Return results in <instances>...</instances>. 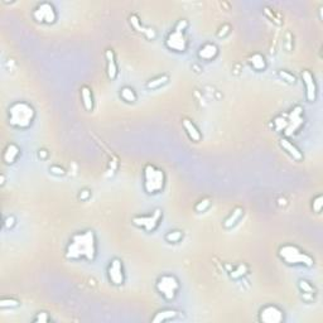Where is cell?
Listing matches in <instances>:
<instances>
[{
    "instance_id": "cell-29",
    "label": "cell",
    "mask_w": 323,
    "mask_h": 323,
    "mask_svg": "<svg viewBox=\"0 0 323 323\" xmlns=\"http://www.w3.org/2000/svg\"><path fill=\"white\" fill-rule=\"evenodd\" d=\"M278 75H279V77L282 78L283 81H286L287 84L289 85H294L295 82H297V77L293 75L292 72L287 71V70H280V71L278 72Z\"/></svg>"
},
{
    "instance_id": "cell-15",
    "label": "cell",
    "mask_w": 323,
    "mask_h": 323,
    "mask_svg": "<svg viewBox=\"0 0 323 323\" xmlns=\"http://www.w3.org/2000/svg\"><path fill=\"white\" fill-rule=\"evenodd\" d=\"M279 145L280 148H282L289 157H292L295 162L303 161V153L301 152V149H299L298 146L293 143L292 140H289V138L286 137L280 138Z\"/></svg>"
},
{
    "instance_id": "cell-12",
    "label": "cell",
    "mask_w": 323,
    "mask_h": 323,
    "mask_svg": "<svg viewBox=\"0 0 323 323\" xmlns=\"http://www.w3.org/2000/svg\"><path fill=\"white\" fill-rule=\"evenodd\" d=\"M301 77L305 89V99L308 103H316L318 97V85L313 73L309 70H305L302 71Z\"/></svg>"
},
{
    "instance_id": "cell-20",
    "label": "cell",
    "mask_w": 323,
    "mask_h": 323,
    "mask_svg": "<svg viewBox=\"0 0 323 323\" xmlns=\"http://www.w3.org/2000/svg\"><path fill=\"white\" fill-rule=\"evenodd\" d=\"M80 95H81V101H82V105H84L85 110L89 112L92 111L93 106H95L92 90H91L90 87L85 85V86H82L80 89Z\"/></svg>"
},
{
    "instance_id": "cell-27",
    "label": "cell",
    "mask_w": 323,
    "mask_h": 323,
    "mask_svg": "<svg viewBox=\"0 0 323 323\" xmlns=\"http://www.w3.org/2000/svg\"><path fill=\"white\" fill-rule=\"evenodd\" d=\"M20 305V302L18 301V299L16 298H6V297H4V298L0 299V309H8V308H17Z\"/></svg>"
},
{
    "instance_id": "cell-3",
    "label": "cell",
    "mask_w": 323,
    "mask_h": 323,
    "mask_svg": "<svg viewBox=\"0 0 323 323\" xmlns=\"http://www.w3.org/2000/svg\"><path fill=\"white\" fill-rule=\"evenodd\" d=\"M36 110L31 104L25 101H17L8 109L9 124L19 130H27L35 123Z\"/></svg>"
},
{
    "instance_id": "cell-13",
    "label": "cell",
    "mask_w": 323,
    "mask_h": 323,
    "mask_svg": "<svg viewBox=\"0 0 323 323\" xmlns=\"http://www.w3.org/2000/svg\"><path fill=\"white\" fill-rule=\"evenodd\" d=\"M105 59H106V75H108L110 81H115L119 76V66L114 50L105 51Z\"/></svg>"
},
{
    "instance_id": "cell-22",
    "label": "cell",
    "mask_w": 323,
    "mask_h": 323,
    "mask_svg": "<svg viewBox=\"0 0 323 323\" xmlns=\"http://www.w3.org/2000/svg\"><path fill=\"white\" fill-rule=\"evenodd\" d=\"M242 215H244V208L239 207V206L233 208V211L230 212V215L225 218L224 224H222L225 229H227V230H229V229H233V227L239 222L240 218L242 217Z\"/></svg>"
},
{
    "instance_id": "cell-21",
    "label": "cell",
    "mask_w": 323,
    "mask_h": 323,
    "mask_svg": "<svg viewBox=\"0 0 323 323\" xmlns=\"http://www.w3.org/2000/svg\"><path fill=\"white\" fill-rule=\"evenodd\" d=\"M249 65L256 72H264L268 67L267 58L261 53H254L249 57Z\"/></svg>"
},
{
    "instance_id": "cell-17",
    "label": "cell",
    "mask_w": 323,
    "mask_h": 323,
    "mask_svg": "<svg viewBox=\"0 0 323 323\" xmlns=\"http://www.w3.org/2000/svg\"><path fill=\"white\" fill-rule=\"evenodd\" d=\"M182 126H183L184 131H186V134L188 135V138H190L192 142H195V143L201 142L202 139L201 131H199V129L196 126V124H195L192 120H190V119L187 118L182 119Z\"/></svg>"
},
{
    "instance_id": "cell-1",
    "label": "cell",
    "mask_w": 323,
    "mask_h": 323,
    "mask_svg": "<svg viewBox=\"0 0 323 323\" xmlns=\"http://www.w3.org/2000/svg\"><path fill=\"white\" fill-rule=\"evenodd\" d=\"M99 251V244L95 231L91 229L77 231L69 240L66 246L65 256L71 261H87L93 263Z\"/></svg>"
},
{
    "instance_id": "cell-24",
    "label": "cell",
    "mask_w": 323,
    "mask_h": 323,
    "mask_svg": "<svg viewBox=\"0 0 323 323\" xmlns=\"http://www.w3.org/2000/svg\"><path fill=\"white\" fill-rule=\"evenodd\" d=\"M120 97L123 101H125L126 104H134L137 103L138 95L137 92L134 91L133 87L130 86H124L120 89Z\"/></svg>"
},
{
    "instance_id": "cell-9",
    "label": "cell",
    "mask_w": 323,
    "mask_h": 323,
    "mask_svg": "<svg viewBox=\"0 0 323 323\" xmlns=\"http://www.w3.org/2000/svg\"><path fill=\"white\" fill-rule=\"evenodd\" d=\"M32 17L37 23L40 24L51 25L54 24L58 19V13L57 9L54 8L52 3L50 1H43V3L37 4L33 12H32Z\"/></svg>"
},
{
    "instance_id": "cell-33",
    "label": "cell",
    "mask_w": 323,
    "mask_h": 323,
    "mask_svg": "<svg viewBox=\"0 0 323 323\" xmlns=\"http://www.w3.org/2000/svg\"><path fill=\"white\" fill-rule=\"evenodd\" d=\"M50 172L54 176H65L66 171L63 169L62 167H59V165H51L50 167Z\"/></svg>"
},
{
    "instance_id": "cell-11",
    "label": "cell",
    "mask_w": 323,
    "mask_h": 323,
    "mask_svg": "<svg viewBox=\"0 0 323 323\" xmlns=\"http://www.w3.org/2000/svg\"><path fill=\"white\" fill-rule=\"evenodd\" d=\"M259 321L263 323H282L284 321V311L275 305H267L259 311Z\"/></svg>"
},
{
    "instance_id": "cell-36",
    "label": "cell",
    "mask_w": 323,
    "mask_h": 323,
    "mask_svg": "<svg viewBox=\"0 0 323 323\" xmlns=\"http://www.w3.org/2000/svg\"><path fill=\"white\" fill-rule=\"evenodd\" d=\"M229 29H230V25H229V24H225L224 25V28H221L220 29V32H218V33H217V36H218V37H225V36H226L227 35V33H229V32H230V31H229Z\"/></svg>"
},
{
    "instance_id": "cell-18",
    "label": "cell",
    "mask_w": 323,
    "mask_h": 323,
    "mask_svg": "<svg viewBox=\"0 0 323 323\" xmlns=\"http://www.w3.org/2000/svg\"><path fill=\"white\" fill-rule=\"evenodd\" d=\"M20 157V148L16 143H9L3 152V161L5 164H14Z\"/></svg>"
},
{
    "instance_id": "cell-5",
    "label": "cell",
    "mask_w": 323,
    "mask_h": 323,
    "mask_svg": "<svg viewBox=\"0 0 323 323\" xmlns=\"http://www.w3.org/2000/svg\"><path fill=\"white\" fill-rule=\"evenodd\" d=\"M167 176L164 171L153 164H146L143 169V190L149 196H156L164 191Z\"/></svg>"
},
{
    "instance_id": "cell-25",
    "label": "cell",
    "mask_w": 323,
    "mask_h": 323,
    "mask_svg": "<svg viewBox=\"0 0 323 323\" xmlns=\"http://www.w3.org/2000/svg\"><path fill=\"white\" fill-rule=\"evenodd\" d=\"M248 273H249V267L246 264H244V263H241V264L237 265L233 270L230 271V278L231 279H239V278L245 277Z\"/></svg>"
},
{
    "instance_id": "cell-23",
    "label": "cell",
    "mask_w": 323,
    "mask_h": 323,
    "mask_svg": "<svg viewBox=\"0 0 323 323\" xmlns=\"http://www.w3.org/2000/svg\"><path fill=\"white\" fill-rule=\"evenodd\" d=\"M169 82V76L168 75H159L157 77L152 78L145 84V87L148 90H158L161 87H163L164 85H167Z\"/></svg>"
},
{
    "instance_id": "cell-35",
    "label": "cell",
    "mask_w": 323,
    "mask_h": 323,
    "mask_svg": "<svg viewBox=\"0 0 323 323\" xmlns=\"http://www.w3.org/2000/svg\"><path fill=\"white\" fill-rule=\"evenodd\" d=\"M91 196V192L89 190H82L80 191V195H78V198L81 199V201H87V199L90 198Z\"/></svg>"
},
{
    "instance_id": "cell-34",
    "label": "cell",
    "mask_w": 323,
    "mask_h": 323,
    "mask_svg": "<svg viewBox=\"0 0 323 323\" xmlns=\"http://www.w3.org/2000/svg\"><path fill=\"white\" fill-rule=\"evenodd\" d=\"M14 225H16V217H14V216H8V217L5 218V221H4L5 229H12Z\"/></svg>"
},
{
    "instance_id": "cell-2",
    "label": "cell",
    "mask_w": 323,
    "mask_h": 323,
    "mask_svg": "<svg viewBox=\"0 0 323 323\" xmlns=\"http://www.w3.org/2000/svg\"><path fill=\"white\" fill-rule=\"evenodd\" d=\"M303 124H305V118H303V108L301 105H297L288 114L277 116L273 120L274 129L283 133L286 138H290L298 133Z\"/></svg>"
},
{
    "instance_id": "cell-28",
    "label": "cell",
    "mask_w": 323,
    "mask_h": 323,
    "mask_svg": "<svg viewBox=\"0 0 323 323\" xmlns=\"http://www.w3.org/2000/svg\"><path fill=\"white\" fill-rule=\"evenodd\" d=\"M211 198L210 197H205V198L199 199L198 202H197L196 205H195V211L197 212V214H202V212H206L210 208V206H211Z\"/></svg>"
},
{
    "instance_id": "cell-19",
    "label": "cell",
    "mask_w": 323,
    "mask_h": 323,
    "mask_svg": "<svg viewBox=\"0 0 323 323\" xmlns=\"http://www.w3.org/2000/svg\"><path fill=\"white\" fill-rule=\"evenodd\" d=\"M129 23H130V25L135 31L139 32V33H143L148 39H154V38H156V32L153 31V29L144 27L137 14H131V16L129 17Z\"/></svg>"
},
{
    "instance_id": "cell-32",
    "label": "cell",
    "mask_w": 323,
    "mask_h": 323,
    "mask_svg": "<svg viewBox=\"0 0 323 323\" xmlns=\"http://www.w3.org/2000/svg\"><path fill=\"white\" fill-rule=\"evenodd\" d=\"M51 321L50 314L47 313V312H38L37 314L33 318V322L35 323H48Z\"/></svg>"
},
{
    "instance_id": "cell-6",
    "label": "cell",
    "mask_w": 323,
    "mask_h": 323,
    "mask_svg": "<svg viewBox=\"0 0 323 323\" xmlns=\"http://www.w3.org/2000/svg\"><path fill=\"white\" fill-rule=\"evenodd\" d=\"M188 27V22L186 19H180L176 24L173 31L165 38V47L173 52L183 53L188 48V40L186 37V29Z\"/></svg>"
},
{
    "instance_id": "cell-16",
    "label": "cell",
    "mask_w": 323,
    "mask_h": 323,
    "mask_svg": "<svg viewBox=\"0 0 323 323\" xmlns=\"http://www.w3.org/2000/svg\"><path fill=\"white\" fill-rule=\"evenodd\" d=\"M218 52H220V50H218V47L216 46V44L211 43V42H207V43L202 44V46L199 47L198 58L202 59V61L210 62V61L216 59V57L218 56Z\"/></svg>"
},
{
    "instance_id": "cell-10",
    "label": "cell",
    "mask_w": 323,
    "mask_h": 323,
    "mask_svg": "<svg viewBox=\"0 0 323 323\" xmlns=\"http://www.w3.org/2000/svg\"><path fill=\"white\" fill-rule=\"evenodd\" d=\"M108 279L111 283L112 286L121 287L124 286L125 283V270L123 260L119 258H112L108 265Z\"/></svg>"
},
{
    "instance_id": "cell-7",
    "label": "cell",
    "mask_w": 323,
    "mask_h": 323,
    "mask_svg": "<svg viewBox=\"0 0 323 323\" xmlns=\"http://www.w3.org/2000/svg\"><path fill=\"white\" fill-rule=\"evenodd\" d=\"M156 289L164 301H174L180 290L179 279L174 274H163L157 280Z\"/></svg>"
},
{
    "instance_id": "cell-4",
    "label": "cell",
    "mask_w": 323,
    "mask_h": 323,
    "mask_svg": "<svg viewBox=\"0 0 323 323\" xmlns=\"http://www.w3.org/2000/svg\"><path fill=\"white\" fill-rule=\"evenodd\" d=\"M278 256L284 264L290 265V267L312 268L314 265V259L311 255L305 250H302L299 246L292 245V244L280 246L278 250Z\"/></svg>"
},
{
    "instance_id": "cell-14",
    "label": "cell",
    "mask_w": 323,
    "mask_h": 323,
    "mask_svg": "<svg viewBox=\"0 0 323 323\" xmlns=\"http://www.w3.org/2000/svg\"><path fill=\"white\" fill-rule=\"evenodd\" d=\"M183 312L173 309V308H164V309H159L156 312V314L150 318V322L153 323H164L168 321H173L176 318L180 317Z\"/></svg>"
},
{
    "instance_id": "cell-8",
    "label": "cell",
    "mask_w": 323,
    "mask_h": 323,
    "mask_svg": "<svg viewBox=\"0 0 323 323\" xmlns=\"http://www.w3.org/2000/svg\"><path fill=\"white\" fill-rule=\"evenodd\" d=\"M163 220V211L161 208H156L148 215H137L131 218L134 226L139 227L148 233H153L157 230Z\"/></svg>"
},
{
    "instance_id": "cell-37",
    "label": "cell",
    "mask_w": 323,
    "mask_h": 323,
    "mask_svg": "<svg viewBox=\"0 0 323 323\" xmlns=\"http://www.w3.org/2000/svg\"><path fill=\"white\" fill-rule=\"evenodd\" d=\"M47 157V152L44 149L39 150V158H46Z\"/></svg>"
},
{
    "instance_id": "cell-26",
    "label": "cell",
    "mask_w": 323,
    "mask_h": 323,
    "mask_svg": "<svg viewBox=\"0 0 323 323\" xmlns=\"http://www.w3.org/2000/svg\"><path fill=\"white\" fill-rule=\"evenodd\" d=\"M182 239H183V233L180 230H172L165 233L164 236V240L169 244H178Z\"/></svg>"
},
{
    "instance_id": "cell-30",
    "label": "cell",
    "mask_w": 323,
    "mask_h": 323,
    "mask_svg": "<svg viewBox=\"0 0 323 323\" xmlns=\"http://www.w3.org/2000/svg\"><path fill=\"white\" fill-rule=\"evenodd\" d=\"M298 287H299V289H301L302 292L305 293V294H314V292H316V290H314V287L312 286L311 283L308 282V280H305V279L299 280Z\"/></svg>"
},
{
    "instance_id": "cell-31",
    "label": "cell",
    "mask_w": 323,
    "mask_h": 323,
    "mask_svg": "<svg viewBox=\"0 0 323 323\" xmlns=\"http://www.w3.org/2000/svg\"><path fill=\"white\" fill-rule=\"evenodd\" d=\"M322 207H323V196L322 195H318V196L314 197L313 201H312V208H313V211L316 212V214H321Z\"/></svg>"
}]
</instances>
